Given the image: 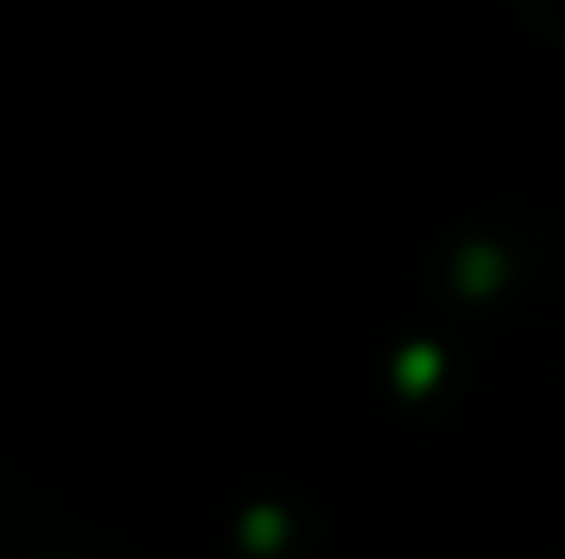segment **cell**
Returning <instances> with one entry per match:
<instances>
[{"mask_svg": "<svg viewBox=\"0 0 565 559\" xmlns=\"http://www.w3.org/2000/svg\"><path fill=\"white\" fill-rule=\"evenodd\" d=\"M395 378H401V389L423 395V389L439 378V352H434V346H406L401 363H395Z\"/></svg>", "mask_w": 565, "mask_h": 559, "instance_id": "cell-1", "label": "cell"}, {"mask_svg": "<svg viewBox=\"0 0 565 559\" xmlns=\"http://www.w3.org/2000/svg\"><path fill=\"white\" fill-rule=\"evenodd\" d=\"M500 275H505V269H500V252H489V247L461 252V286H467V291H489Z\"/></svg>", "mask_w": 565, "mask_h": 559, "instance_id": "cell-2", "label": "cell"}, {"mask_svg": "<svg viewBox=\"0 0 565 559\" xmlns=\"http://www.w3.org/2000/svg\"><path fill=\"white\" fill-rule=\"evenodd\" d=\"M253 538H258V544H269V538H275V516H269V510H264V516H253Z\"/></svg>", "mask_w": 565, "mask_h": 559, "instance_id": "cell-3", "label": "cell"}]
</instances>
